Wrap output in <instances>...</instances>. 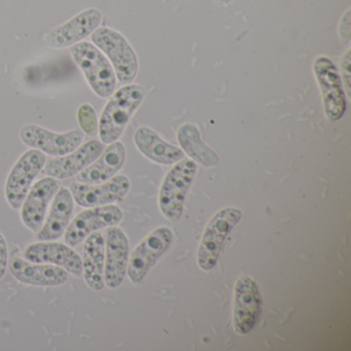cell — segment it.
I'll use <instances>...</instances> for the list:
<instances>
[{
  "mask_svg": "<svg viewBox=\"0 0 351 351\" xmlns=\"http://www.w3.org/2000/svg\"><path fill=\"white\" fill-rule=\"evenodd\" d=\"M145 96V88L135 84L124 85L114 91L100 117L98 134L102 143L110 145L119 141Z\"/></svg>",
  "mask_w": 351,
  "mask_h": 351,
  "instance_id": "6da1fadb",
  "label": "cell"
},
{
  "mask_svg": "<svg viewBox=\"0 0 351 351\" xmlns=\"http://www.w3.org/2000/svg\"><path fill=\"white\" fill-rule=\"evenodd\" d=\"M69 52L94 93L100 98L110 97L116 91L117 77L106 55L89 42L73 45Z\"/></svg>",
  "mask_w": 351,
  "mask_h": 351,
  "instance_id": "7a4b0ae2",
  "label": "cell"
},
{
  "mask_svg": "<svg viewBox=\"0 0 351 351\" xmlns=\"http://www.w3.org/2000/svg\"><path fill=\"white\" fill-rule=\"evenodd\" d=\"M90 36L94 46L110 60L117 80L122 85L132 84L138 73V60L128 40L108 27H98Z\"/></svg>",
  "mask_w": 351,
  "mask_h": 351,
  "instance_id": "3957f363",
  "label": "cell"
},
{
  "mask_svg": "<svg viewBox=\"0 0 351 351\" xmlns=\"http://www.w3.org/2000/svg\"><path fill=\"white\" fill-rule=\"evenodd\" d=\"M197 165L193 160L182 159L173 164L162 182L159 206L162 215L172 221H178L182 215L184 200L196 176Z\"/></svg>",
  "mask_w": 351,
  "mask_h": 351,
  "instance_id": "277c9868",
  "label": "cell"
},
{
  "mask_svg": "<svg viewBox=\"0 0 351 351\" xmlns=\"http://www.w3.org/2000/svg\"><path fill=\"white\" fill-rule=\"evenodd\" d=\"M241 217L240 209L226 207L217 211L207 223L197 254V262L202 270L209 271L215 268L228 235Z\"/></svg>",
  "mask_w": 351,
  "mask_h": 351,
  "instance_id": "5b68a950",
  "label": "cell"
},
{
  "mask_svg": "<svg viewBox=\"0 0 351 351\" xmlns=\"http://www.w3.org/2000/svg\"><path fill=\"white\" fill-rule=\"evenodd\" d=\"M313 73L322 91L324 114L332 122L340 120L346 112L347 102L338 69L330 58L319 56L314 60Z\"/></svg>",
  "mask_w": 351,
  "mask_h": 351,
  "instance_id": "8992f818",
  "label": "cell"
},
{
  "mask_svg": "<svg viewBox=\"0 0 351 351\" xmlns=\"http://www.w3.org/2000/svg\"><path fill=\"white\" fill-rule=\"evenodd\" d=\"M46 162V154L32 149L24 153L14 165L5 182V198L12 208H21L34 180L44 169Z\"/></svg>",
  "mask_w": 351,
  "mask_h": 351,
  "instance_id": "52a82bcc",
  "label": "cell"
},
{
  "mask_svg": "<svg viewBox=\"0 0 351 351\" xmlns=\"http://www.w3.org/2000/svg\"><path fill=\"white\" fill-rule=\"evenodd\" d=\"M173 239L171 230L159 227L147 235L129 256L127 274L135 285L143 282L149 269L161 258Z\"/></svg>",
  "mask_w": 351,
  "mask_h": 351,
  "instance_id": "ba28073f",
  "label": "cell"
},
{
  "mask_svg": "<svg viewBox=\"0 0 351 351\" xmlns=\"http://www.w3.org/2000/svg\"><path fill=\"white\" fill-rule=\"evenodd\" d=\"M84 137L85 134L80 129L56 133L38 125L28 124L20 130V139L24 145L53 157H62L75 151L83 143Z\"/></svg>",
  "mask_w": 351,
  "mask_h": 351,
  "instance_id": "9c48e42d",
  "label": "cell"
},
{
  "mask_svg": "<svg viewBox=\"0 0 351 351\" xmlns=\"http://www.w3.org/2000/svg\"><path fill=\"white\" fill-rule=\"evenodd\" d=\"M102 22L101 12L90 8L71 18L62 25L57 26L45 32L43 40L52 49H64L83 42L91 36Z\"/></svg>",
  "mask_w": 351,
  "mask_h": 351,
  "instance_id": "30bf717a",
  "label": "cell"
},
{
  "mask_svg": "<svg viewBox=\"0 0 351 351\" xmlns=\"http://www.w3.org/2000/svg\"><path fill=\"white\" fill-rule=\"evenodd\" d=\"M262 313V295L256 281L242 275L234 287L233 324L236 332H250L258 324Z\"/></svg>",
  "mask_w": 351,
  "mask_h": 351,
  "instance_id": "8fae6325",
  "label": "cell"
},
{
  "mask_svg": "<svg viewBox=\"0 0 351 351\" xmlns=\"http://www.w3.org/2000/svg\"><path fill=\"white\" fill-rule=\"evenodd\" d=\"M122 219L123 211L117 205L90 207L69 223L64 233L65 242L71 247L79 245L94 232L118 225Z\"/></svg>",
  "mask_w": 351,
  "mask_h": 351,
  "instance_id": "7c38bea8",
  "label": "cell"
},
{
  "mask_svg": "<svg viewBox=\"0 0 351 351\" xmlns=\"http://www.w3.org/2000/svg\"><path fill=\"white\" fill-rule=\"evenodd\" d=\"M129 189L130 182L128 178L120 174L100 184L73 182L69 191L77 205L90 208L121 202L129 192Z\"/></svg>",
  "mask_w": 351,
  "mask_h": 351,
  "instance_id": "4fadbf2b",
  "label": "cell"
},
{
  "mask_svg": "<svg viewBox=\"0 0 351 351\" xmlns=\"http://www.w3.org/2000/svg\"><path fill=\"white\" fill-rule=\"evenodd\" d=\"M104 149V143L99 141H87L67 155L47 161L44 172L56 180L73 178L91 165L101 155Z\"/></svg>",
  "mask_w": 351,
  "mask_h": 351,
  "instance_id": "5bb4252c",
  "label": "cell"
},
{
  "mask_svg": "<svg viewBox=\"0 0 351 351\" xmlns=\"http://www.w3.org/2000/svg\"><path fill=\"white\" fill-rule=\"evenodd\" d=\"M56 178L47 176L36 182L30 188L21 208V219L30 231H40L44 225L47 209L60 189Z\"/></svg>",
  "mask_w": 351,
  "mask_h": 351,
  "instance_id": "9a60e30c",
  "label": "cell"
},
{
  "mask_svg": "<svg viewBox=\"0 0 351 351\" xmlns=\"http://www.w3.org/2000/svg\"><path fill=\"white\" fill-rule=\"evenodd\" d=\"M129 261V241L120 228L108 227L106 239L104 283L116 289L124 281Z\"/></svg>",
  "mask_w": 351,
  "mask_h": 351,
  "instance_id": "2e32d148",
  "label": "cell"
},
{
  "mask_svg": "<svg viewBox=\"0 0 351 351\" xmlns=\"http://www.w3.org/2000/svg\"><path fill=\"white\" fill-rule=\"evenodd\" d=\"M25 260L34 263L55 265L61 267L73 276L83 274V262L71 246L54 241H40L30 244L26 248Z\"/></svg>",
  "mask_w": 351,
  "mask_h": 351,
  "instance_id": "e0dca14e",
  "label": "cell"
},
{
  "mask_svg": "<svg viewBox=\"0 0 351 351\" xmlns=\"http://www.w3.org/2000/svg\"><path fill=\"white\" fill-rule=\"evenodd\" d=\"M10 271L19 282L34 287H58L69 279V272L61 267L29 262L21 258L11 261Z\"/></svg>",
  "mask_w": 351,
  "mask_h": 351,
  "instance_id": "ac0fdd59",
  "label": "cell"
},
{
  "mask_svg": "<svg viewBox=\"0 0 351 351\" xmlns=\"http://www.w3.org/2000/svg\"><path fill=\"white\" fill-rule=\"evenodd\" d=\"M126 159V149L120 141L110 143L101 155L77 174V182L82 184H100L114 178L121 168L123 167Z\"/></svg>",
  "mask_w": 351,
  "mask_h": 351,
  "instance_id": "d6986e66",
  "label": "cell"
},
{
  "mask_svg": "<svg viewBox=\"0 0 351 351\" xmlns=\"http://www.w3.org/2000/svg\"><path fill=\"white\" fill-rule=\"evenodd\" d=\"M75 210V200L71 191L59 189L53 198L52 207L44 225L38 232L40 241H54L64 235Z\"/></svg>",
  "mask_w": 351,
  "mask_h": 351,
  "instance_id": "ffe728a7",
  "label": "cell"
},
{
  "mask_svg": "<svg viewBox=\"0 0 351 351\" xmlns=\"http://www.w3.org/2000/svg\"><path fill=\"white\" fill-rule=\"evenodd\" d=\"M134 143L145 157L161 165H173L184 158L182 149L164 141L149 127L135 131Z\"/></svg>",
  "mask_w": 351,
  "mask_h": 351,
  "instance_id": "44dd1931",
  "label": "cell"
},
{
  "mask_svg": "<svg viewBox=\"0 0 351 351\" xmlns=\"http://www.w3.org/2000/svg\"><path fill=\"white\" fill-rule=\"evenodd\" d=\"M83 276L90 289L95 291L104 287L106 239L99 232H94L84 240Z\"/></svg>",
  "mask_w": 351,
  "mask_h": 351,
  "instance_id": "7402d4cb",
  "label": "cell"
},
{
  "mask_svg": "<svg viewBox=\"0 0 351 351\" xmlns=\"http://www.w3.org/2000/svg\"><path fill=\"white\" fill-rule=\"evenodd\" d=\"M178 141L182 152L195 163L200 164L204 167H215L219 165V156L204 143L198 128L192 123H186L178 128Z\"/></svg>",
  "mask_w": 351,
  "mask_h": 351,
  "instance_id": "603a6c76",
  "label": "cell"
},
{
  "mask_svg": "<svg viewBox=\"0 0 351 351\" xmlns=\"http://www.w3.org/2000/svg\"><path fill=\"white\" fill-rule=\"evenodd\" d=\"M77 122L84 134L88 136H96L99 131V121L95 110L89 104H84L77 110Z\"/></svg>",
  "mask_w": 351,
  "mask_h": 351,
  "instance_id": "cb8c5ba5",
  "label": "cell"
},
{
  "mask_svg": "<svg viewBox=\"0 0 351 351\" xmlns=\"http://www.w3.org/2000/svg\"><path fill=\"white\" fill-rule=\"evenodd\" d=\"M350 50L346 51L344 56H343L342 60H341V71H342V77L341 80H343L342 83L345 85V89L346 90L347 96L350 98V85H351V73H350V60L351 55Z\"/></svg>",
  "mask_w": 351,
  "mask_h": 351,
  "instance_id": "d4e9b609",
  "label": "cell"
},
{
  "mask_svg": "<svg viewBox=\"0 0 351 351\" xmlns=\"http://www.w3.org/2000/svg\"><path fill=\"white\" fill-rule=\"evenodd\" d=\"M9 264V250H8L7 241L3 234L0 233V280L5 276Z\"/></svg>",
  "mask_w": 351,
  "mask_h": 351,
  "instance_id": "484cf974",
  "label": "cell"
},
{
  "mask_svg": "<svg viewBox=\"0 0 351 351\" xmlns=\"http://www.w3.org/2000/svg\"><path fill=\"white\" fill-rule=\"evenodd\" d=\"M340 38L344 44L350 43V11H347L340 23Z\"/></svg>",
  "mask_w": 351,
  "mask_h": 351,
  "instance_id": "4316f807",
  "label": "cell"
},
{
  "mask_svg": "<svg viewBox=\"0 0 351 351\" xmlns=\"http://www.w3.org/2000/svg\"><path fill=\"white\" fill-rule=\"evenodd\" d=\"M215 1V5H221V7H223V5H229L230 3H232L233 0H213Z\"/></svg>",
  "mask_w": 351,
  "mask_h": 351,
  "instance_id": "83f0119b",
  "label": "cell"
}]
</instances>
